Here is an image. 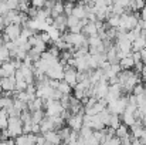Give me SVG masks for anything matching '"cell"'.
<instances>
[{
    "label": "cell",
    "instance_id": "44dd1931",
    "mask_svg": "<svg viewBox=\"0 0 146 145\" xmlns=\"http://www.w3.org/2000/svg\"><path fill=\"white\" fill-rule=\"evenodd\" d=\"M105 124H104V121L101 120V117H99V114H97V115H94L92 117V130L94 131H102V130H105Z\"/></svg>",
    "mask_w": 146,
    "mask_h": 145
},
{
    "label": "cell",
    "instance_id": "11a10c76",
    "mask_svg": "<svg viewBox=\"0 0 146 145\" xmlns=\"http://www.w3.org/2000/svg\"><path fill=\"white\" fill-rule=\"evenodd\" d=\"M1 91H3V88H1V86H0V93H1Z\"/></svg>",
    "mask_w": 146,
    "mask_h": 145
},
{
    "label": "cell",
    "instance_id": "3957f363",
    "mask_svg": "<svg viewBox=\"0 0 146 145\" xmlns=\"http://www.w3.org/2000/svg\"><path fill=\"white\" fill-rule=\"evenodd\" d=\"M21 26L19 24H9L4 31H3V37L6 41H16L20 36H21Z\"/></svg>",
    "mask_w": 146,
    "mask_h": 145
},
{
    "label": "cell",
    "instance_id": "4dcf8cb0",
    "mask_svg": "<svg viewBox=\"0 0 146 145\" xmlns=\"http://www.w3.org/2000/svg\"><path fill=\"white\" fill-rule=\"evenodd\" d=\"M20 120L23 121V124H27V122H31V111L27 108L24 110L21 114H20Z\"/></svg>",
    "mask_w": 146,
    "mask_h": 145
},
{
    "label": "cell",
    "instance_id": "c3c4849f",
    "mask_svg": "<svg viewBox=\"0 0 146 145\" xmlns=\"http://www.w3.org/2000/svg\"><path fill=\"white\" fill-rule=\"evenodd\" d=\"M141 19L146 21V6L143 7V9H142V10H141Z\"/></svg>",
    "mask_w": 146,
    "mask_h": 145
},
{
    "label": "cell",
    "instance_id": "83f0119b",
    "mask_svg": "<svg viewBox=\"0 0 146 145\" xmlns=\"http://www.w3.org/2000/svg\"><path fill=\"white\" fill-rule=\"evenodd\" d=\"M129 127H126L125 124H121L118 128H116V137L118 138H125V137H128L129 135V130H128Z\"/></svg>",
    "mask_w": 146,
    "mask_h": 145
},
{
    "label": "cell",
    "instance_id": "ffe728a7",
    "mask_svg": "<svg viewBox=\"0 0 146 145\" xmlns=\"http://www.w3.org/2000/svg\"><path fill=\"white\" fill-rule=\"evenodd\" d=\"M146 47V37L145 36H139L133 43H132V51H139V50H142V48Z\"/></svg>",
    "mask_w": 146,
    "mask_h": 145
},
{
    "label": "cell",
    "instance_id": "5b68a950",
    "mask_svg": "<svg viewBox=\"0 0 146 145\" xmlns=\"http://www.w3.org/2000/svg\"><path fill=\"white\" fill-rule=\"evenodd\" d=\"M46 74H47V77L51 78V80H58V81H61V80L64 78V64H62L61 61L55 63L54 65L48 67V70H47Z\"/></svg>",
    "mask_w": 146,
    "mask_h": 145
},
{
    "label": "cell",
    "instance_id": "d590c367",
    "mask_svg": "<svg viewBox=\"0 0 146 145\" xmlns=\"http://www.w3.org/2000/svg\"><path fill=\"white\" fill-rule=\"evenodd\" d=\"M80 23V19H77L75 16H67V24H68V29H71V27H74V26H77Z\"/></svg>",
    "mask_w": 146,
    "mask_h": 145
},
{
    "label": "cell",
    "instance_id": "52a82bcc",
    "mask_svg": "<svg viewBox=\"0 0 146 145\" xmlns=\"http://www.w3.org/2000/svg\"><path fill=\"white\" fill-rule=\"evenodd\" d=\"M16 84H17V80L14 76H10V77H1L0 78V86L3 88L4 93L7 91H16Z\"/></svg>",
    "mask_w": 146,
    "mask_h": 145
},
{
    "label": "cell",
    "instance_id": "cb8c5ba5",
    "mask_svg": "<svg viewBox=\"0 0 146 145\" xmlns=\"http://www.w3.org/2000/svg\"><path fill=\"white\" fill-rule=\"evenodd\" d=\"M71 88H72V87H71L70 84H67L64 80H61L60 84H58V88H57V90H58L61 94H64V96H70V94H71Z\"/></svg>",
    "mask_w": 146,
    "mask_h": 145
},
{
    "label": "cell",
    "instance_id": "9a60e30c",
    "mask_svg": "<svg viewBox=\"0 0 146 145\" xmlns=\"http://www.w3.org/2000/svg\"><path fill=\"white\" fill-rule=\"evenodd\" d=\"M11 107H14V98L13 97H7V96H3L0 97V108L1 110H10Z\"/></svg>",
    "mask_w": 146,
    "mask_h": 145
},
{
    "label": "cell",
    "instance_id": "b9f144b4",
    "mask_svg": "<svg viewBox=\"0 0 146 145\" xmlns=\"http://www.w3.org/2000/svg\"><path fill=\"white\" fill-rule=\"evenodd\" d=\"M27 83L26 81H17V84H16V91H26L27 90Z\"/></svg>",
    "mask_w": 146,
    "mask_h": 145
},
{
    "label": "cell",
    "instance_id": "ab89813d",
    "mask_svg": "<svg viewBox=\"0 0 146 145\" xmlns=\"http://www.w3.org/2000/svg\"><path fill=\"white\" fill-rule=\"evenodd\" d=\"M31 132H33V122L23 124V134L27 135V134H31Z\"/></svg>",
    "mask_w": 146,
    "mask_h": 145
},
{
    "label": "cell",
    "instance_id": "7a4b0ae2",
    "mask_svg": "<svg viewBox=\"0 0 146 145\" xmlns=\"http://www.w3.org/2000/svg\"><path fill=\"white\" fill-rule=\"evenodd\" d=\"M9 135L10 138H17L23 135V121L20 117H9Z\"/></svg>",
    "mask_w": 146,
    "mask_h": 145
},
{
    "label": "cell",
    "instance_id": "74e56055",
    "mask_svg": "<svg viewBox=\"0 0 146 145\" xmlns=\"http://www.w3.org/2000/svg\"><path fill=\"white\" fill-rule=\"evenodd\" d=\"M47 51H48L50 54H52L54 57H57V58H60V55H61V50L57 47L55 44H52V46H51V47H50Z\"/></svg>",
    "mask_w": 146,
    "mask_h": 145
},
{
    "label": "cell",
    "instance_id": "f6af8a7d",
    "mask_svg": "<svg viewBox=\"0 0 146 145\" xmlns=\"http://www.w3.org/2000/svg\"><path fill=\"white\" fill-rule=\"evenodd\" d=\"M138 29H141V30H146V21L145 20L139 19V21H138Z\"/></svg>",
    "mask_w": 146,
    "mask_h": 145
},
{
    "label": "cell",
    "instance_id": "7c38bea8",
    "mask_svg": "<svg viewBox=\"0 0 146 145\" xmlns=\"http://www.w3.org/2000/svg\"><path fill=\"white\" fill-rule=\"evenodd\" d=\"M122 71V67L118 64H111L106 70H105V77L109 80V78H113V77H118V74Z\"/></svg>",
    "mask_w": 146,
    "mask_h": 145
},
{
    "label": "cell",
    "instance_id": "e0dca14e",
    "mask_svg": "<svg viewBox=\"0 0 146 145\" xmlns=\"http://www.w3.org/2000/svg\"><path fill=\"white\" fill-rule=\"evenodd\" d=\"M119 65L122 67V70H132V68L135 67V61H133V58H132V54H129L128 57L122 58V60L119 61Z\"/></svg>",
    "mask_w": 146,
    "mask_h": 145
},
{
    "label": "cell",
    "instance_id": "f5cc1de1",
    "mask_svg": "<svg viewBox=\"0 0 146 145\" xmlns=\"http://www.w3.org/2000/svg\"><path fill=\"white\" fill-rule=\"evenodd\" d=\"M3 63H6V61H4V60H3V57H1V55H0V65H1V64H3Z\"/></svg>",
    "mask_w": 146,
    "mask_h": 145
},
{
    "label": "cell",
    "instance_id": "277c9868",
    "mask_svg": "<svg viewBox=\"0 0 146 145\" xmlns=\"http://www.w3.org/2000/svg\"><path fill=\"white\" fill-rule=\"evenodd\" d=\"M77 76H78L77 68L70 67L68 64H65V65H64V78H62V80H64L67 84H70L72 88L78 84V78H77Z\"/></svg>",
    "mask_w": 146,
    "mask_h": 145
},
{
    "label": "cell",
    "instance_id": "7402d4cb",
    "mask_svg": "<svg viewBox=\"0 0 146 145\" xmlns=\"http://www.w3.org/2000/svg\"><path fill=\"white\" fill-rule=\"evenodd\" d=\"M44 118H46V112L43 110H37V111L31 112V122L33 124H40Z\"/></svg>",
    "mask_w": 146,
    "mask_h": 145
},
{
    "label": "cell",
    "instance_id": "9c48e42d",
    "mask_svg": "<svg viewBox=\"0 0 146 145\" xmlns=\"http://www.w3.org/2000/svg\"><path fill=\"white\" fill-rule=\"evenodd\" d=\"M40 130H41V134H46V132H48V131H55L57 127H55L52 118L46 115V118L40 122Z\"/></svg>",
    "mask_w": 146,
    "mask_h": 145
},
{
    "label": "cell",
    "instance_id": "681fc988",
    "mask_svg": "<svg viewBox=\"0 0 146 145\" xmlns=\"http://www.w3.org/2000/svg\"><path fill=\"white\" fill-rule=\"evenodd\" d=\"M132 145H143L141 142V140H136V138H133L132 140Z\"/></svg>",
    "mask_w": 146,
    "mask_h": 145
},
{
    "label": "cell",
    "instance_id": "8fae6325",
    "mask_svg": "<svg viewBox=\"0 0 146 145\" xmlns=\"http://www.w3.org/2000/svg\"><path fill=\"white\" fill-rule=\"evenodd\" d=\"M82 34H85L87 37H92L98 36V27L95 21H88L84 27H82Z\"/></svg>",
    "mask_w": 146,
    "mask_h": 145
},
{
    "label": "cell",
    "instance_id": "816d5d0a",
    "mask_svg": "<svg viewBox=\"0 0 146 145\" xmlns=\"http://www.w3.org/2000/svg\"><path fill=\"white\" fill-rule=\"evenodd\" d=\"M77 145H87V144H85V141H84V140H80V141L77 142Z\"/></svg>",
    "mask_w": 146,
    "mask_h": 145
},
{
    "label": "cell",
    "instance_id": "603a6c76",
    "mask_svg": "<svg viewBox=\"0 0 146 145\" xmlns=\"http://www.w3.org/2000/svg\"><path fill=\"white\" fill-rule=\"evenodd\" d=\"M119 21H121V16L119 14H111L108 19H106V23L109 27H113V29H118L119 27Z\"/></svg>",
    "mask_w": 146,
    "mask_h": 145
},
{
    "label": "cell",
    "instance_id": "ba28073f",
    "mask_svg": "<svg viewBox=\"0 0 146 145\" xmlns=\"http://www.w3.org/2000/svg\"><path fill=\"white\" fill-rule=\"evenodd\" d=\"M16 73V67L13 64V61H6L0 65V78L1 77H10V76H14Z\"/></svg>",
    "mask_w": 146,
    "mask_h": 145
},
{
    "label": "cell",
    "instance_id": "e575fe53",
    "mask_svg": "<svg viewBox=\"0 0 146 145\" xmlns=\"http://www.w3.org/2000/svg\"><path fill=\"white\" fill-rule=\"evenodd\" d=\"M34 48H36L38 53H41V54H43V53H46V51H47V43L41 41V40H40V37H38V41H37V44L34 46Z\"/></svg>",
    "mask_w": 146,
    "mask_h": 145
},
{
    "label": "cell",
    "instance_id": "2e32d148",
    "mask_svg": "<svg viewBox=\"0 0 146 145\" xmlns=\"http://www.w3.org/2000/svg\"><path fill=\"white\" fill-rule=\"evenodd\" d=\"M47 67H51V65H54L55 63H58L60 61V58H57V57H54L52 54H50L48 51H46V53H43L41 54V58H40Z\"/></svg>",
    "mask_w": 146,
    "mask_h": 145
},
{
    "label": "cell",
    "instance_id": "d6a6232c",
    "mask_svg": "<svg viewBox=\"0 0 146 145\" xmlns=\"http://www.w3.org/2000/svg\"><path fill=\"white\" fill-rule=\"evenodd\" d=\"M14 98H17V100L23 101V102H27V104L30 101V96L27 94V91H16V97Z\"/></svg>",
    "mask_w": 146,
    "mask_h": 145
},
{
    "label": "cell",
    "instance_id": "8992f818",
    "mask_svg": "<svg viewBox=\"0 0 146 145\" xmlns=\"http://www.w3.org/2000/svg\"><path fill=\"white\" fill-rule=\"evenodd\" d=\"M68 127L72 130V131H77L80 132L81 128L84 127V114H75V115H71L67 121Z\"/></svg>",
    "mask_w": 146,
    "mask_h": 145
},
{
    "label": "cell",
    "instance_id": "4316f807",
    "mask_svg": "<svg viewBox=\"0 0 146 145\" xmlns=\"http://www.w3.org/2000/svg\"><path fill=\"white\" fill-rule=\"evenodd\" d=\"M80 134V140H88L90 137H92V134H94V130L92 128H90V127H82L81 128V131L78 132Z\"/></svg>",
    "mask_w": 146,
    "mask_h": 145
},
{
    "label": "cell",
    "instance_id": "f907efd6",
    "mask_svg": "<svg viewBox=\"0 0 146 145\" xmlns=\"http://www.w3.org/2000/svg\"><path fill=\"white\" fill-rule=\"evenodd\" d=\"M141 76H142V77H143V78H145V80H146V64H145V65H143V70H142V73H141Z\"/></svg>",
    "mask_w": 146,
    "mask_h": 145
},
{
    "label": "cell",
    "instance_id": "7bdbcfd3",
    "mask_svg": "<svg viewBox=\"0 0 146 145\" xmlns=\"http://www.w3.org/2000/svg\"><path fill=\"white\" fill-rule=\"evenodd\" d=\"M131 54H132V58H133L135 64H136V63H141V61H142V58H141V53H139V51H132Z\"/></svg>",
    "mask_w": 146,
    "mask_h": 145
},
{
    "label": "cell",
    "instance_id": "7dc6e473",
    "mask_svg": "<svg viewBox=\"0 0 146 145\" xmlns=\"http://www.w3.org/2000/svg\"><path fill=\"white\" fill-rule=\"evenodd\" d=\"M139 140H141V142H142L143 145H146V128L143 130V134H142V137H141Z\"/></svg>",
    "mask_w": 146,
    "mask_h": 145
},
{
    "label": "cell",
    "instance_id": "60d3db41",
    "mask_svg": "<svg viewBox=\"0 0 146 145\" xmlns=\"http://www.w3.org/2000/svg\"><path fill=\"white\" fill-rule=\"evenodd\" d=\"M30 3L33 7H37V9H43L46 6V0H30Z\"/></svg>",
    "mask_w": 146,
    "mask_h": 145
},
{
    "label": "cell",
    "instance_id": "30bf717a",
    "mask_svg": "<svg viewBox=\"0 0 146 145\" xmlns=\"http://www.w3.org/2000/svg\"><path fill=\"white\" fill-rule=\"evenodd\" d=\"M46 137V141L51 145H62V140L60 137V134L57 131H48L46 134H43Z\"/></svg>",
    "mask_w": 146,
    "mask_h": 145
},
{
    "label": "cell",
    "instance_id": "5bb4252c",
    "mask_svg": "<svg viewBox=\"0 0 146 145\" xmlns=\"http://www.w3.org/2000/svg\"><path fill=\"white\" fill-rule=\"evenodd\" d=\"M29 110L31 111V112H34V111H37V110H43L44 108V100L43 98H40V97H37V98H34L33 101H29Z\"/></svg>",
    "mask_w": 146,
    "mask_h": 145
},
{
    "label": "cell",
    "instance_id": "6da1fadb",
    "mask_svg": "<svg viewBox=\"0 0 146 145\" xmlns=\"http://www.w3.org/2000/svg\"><path fill=\"white\" fill-rule=\"evenodd\" d=\"M128 101H129V94L126 96L119 97L118 100H113L111 102H108L106 108L109 110L111 114H116V115H122L126 110V105H128Z\"/></svg>",
    "mask_w": 146,
    "mask_h": 145
},
{
    "label": "cell",
    "instance_id": "1f68e13d",
    "mask_svg": "<svg viewBox=\"0 0 146 145\" xmlns=\"http://www.w3.org/2000/svg\"><path fill=\"white\" fill-rule=\"evenodd\" d=\"M14 108H16L17 111L23 112L24 110H27V108H29V105H27V102H23V101H20V100L14 98Z\"/></svg>",
    "mask_w": 146,
    "mask_h": 145
},
{
    "label": "cell",
    "instance_id": "484cf974",
    "mask_svg": "<svg viewBox=\"0 0 146 145\" xmlns=\"http://www.w3.org/2000/svg\"><path fill=\"white\" fill-rule=\"evenodd\" d=\"M122 124V120H121V115H116V114H111V118H109V124L108 127H112V128H118L119 125Z\"/></svg>",
    "mask_w": 146,
    "mask_h": 145
},
{
    "label": "cell",
    "instance_id": "9f6ffc18",
    "mask_svg": "<svg viewBox=\"0 0 146 145\" xmlns=\"http://www.w3.org/2000/svg\"><path fill=\"white\" fill-rule=\"evenodd\" d=\"M143 86H145V88H146V80H145V83H143Z\"/></svg>",
    "mask_w": 146,
    "mask_h": 145
},
{
    "label": "cell",
    "instance_id": "f546056e",
    "mask_svg": "<svg viewBox=\"0 0 146 145\" xmlns=\"http://www.w3.org/2000/svg\"><path fill=\"white\" fill-rule=\"evenodd\" d=\"M71 132H72V130H71L70 127H62V128L58 131V134H60V137H61L62 142H64L65 140H68V137L71 135Z\"/></svg>",
    "mask_w": 146,
    "mask_h": 145
},
{
    "label": "cell",
    "instance_id": "ac0fdd59",
    "mask_svg": "<svg viewBox=\"0 0 146 145\" xmlns=\"http://www.w3.org/2000/svg\"><path fill=\"white\" fill-rule=\"evenodd\" d=\"M61 14H64V3H62L61 0H57V3H55L54 7L51 9V17L55 19V17H58V16H61Z\"/></svg>",
    "mask_w": 146,
    "mask_h": 145
},
{
    "label": "cell",
    "instance_id": "8d00e7d4",
    "mask_svg": "<svg viewBox=\"0 0 146 145\" xmlns=\"http://www.w3.org/2000/svg\"><path fill=\"white\" fill-rule=\"evenodd\" d=\"M7 7L10 10H19V4H20V0H4Z\"/></svg>",
    "mask_w": 146,
    "mask_h": 145
},
{
    "label": "cell",
    "instance_id": "836d02e7",
    "mask_svg": "<svg viewBox=\"0 0 146 145\" xmlns=\"http://www.w3.org/2000/svg\"><path fill=\"white\" fill-rule=\"evenodd\" d=\"M29 57H30V58H31V60L36 63V61H38V60L41 58V53H38L36 48L33 47L31 50H30V51H29Z\"/></svg>",
    "mask_w": 146,
    "mask_h": 145
},
{
    "label": "cell",
    "instance_id": "4fadbf2b",
    "mask_svg": "<svg viewBox=\"0 0 146 145\" xmlns=\"http://www.w3.org/2000/svg\"><path fill=\"white\" fill-rule=\"evenodd\" d=\"M55 29H58L61 33H64L65 31V29L68 27V24H67V16H64V14H61V16H58V17H55L54 19V24H52Z\"/></svg>",
    "mask_w": 146,
    "mask_h": 145
},
{
    "label": "cell",
    "instance_id": "bcb514c9",
    "mask_svg": "<svg viewBox=\"0 0 146 145\" xmlns=\"http://www.w3.org/2000/svg\"><path fill=\"white\" fill-rule=\"evenodd\" d=\"M139 53H141V58H142V63L146 64V47L142 48V50H139Z\"/></svg>",
    "mask_w": 146,
    "mask_h": 145
},
{
    "label": "cell",
    "instance_id": "d6986e66",
    "mask_svg": "<svg viewBox=\"0 0 146 145\" xmlns=\"http://www.w3.org/2000/svg\"><path fill=\"white\" fill-rule=\"evenodd\" d=\"M121 117H122V118H121V120H122V124H125V125L129 127V128L138 121V120L135 118V115H133V114H129V112H123Z\"/></svg>",
    "mask_w": 146,
    "mask_h": 145
},
{
    "label": "cell",
    "instance_id": "ee69618b",
    "mask_svg": "<svg viewBox=\"0 0 146 145\" xmlns=\"http://www.w3.org/2000/svg\"><path fill=\"white\" fill-rule=\"evenodd\" d=\"M57 3V0H46V9H48V10H51L52 7H54V4Z\"/></svg>",
    "mask_w": 146,
    "mask_h": 145
},
{
    "label": "cell",
    "instance_id": "db71d44e",
    "mask_svg": "<svg viewBox=\"0 0 146 145\" xmlns=\"http://www.w3.org/2000/svg\"><path fill=\"white\" fill-rule=\"evenodd\" d=\"M71 1H74V3H75V1H81V0H71Z\"/></svg>",
    "mask_w": 146,
    "mask_h": 145
},
{
    "label": "cell",
    "instance_id": "f1b7e54d",
    "mask_svg": "<svg viewBox=\"0 0 146 145\" xmlns=\"http://www.w3.org/2000/svg\"><path fill=\"white\" fill-rule=\"evenodd\" d=\"M74 7H75V3H74V1H71V0H67V1L64 3V14L71 16V14H72Z\"/></svg>",
    "mask_w": 146,
    "mask_h": 145
},
{
    "label": "cell",
    "instance_id": "f35d334b",
    "mask_svg": "<svg viewBox=\"0 0 146 145\" xmlns=\"http://www.w3.org/2000/svg\"><path fill=\"white\" fill-rule=\"evenodd\" d=\"M38 37H40V40L41 41H44V43H51V37H50L48 31H41V33H38Z\"/></svg>",
    "mask_w": 146,
    "mask_h": 145
},
{
    "label": "cell",
    "instance_id": "d4e9b609",
    "mask_svg": "<svg viewBox=\"0 0 146 145\" xmlns=\"http://www.w3.org/2000/svg\"><path fill=\"white\" fill-rule=\"evenodd\" d=\"M7 127H9V114H7L6 110H1V114H0V130H7Z\"/></svg>",
    "mask_w": 146,
    "mask_h": 145
}]
</instances>
